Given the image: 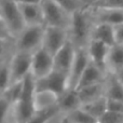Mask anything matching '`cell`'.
Instances as JSON below:
<instances>
[{"label": "cell", "instance_id": "1", "mask_svg": "<svg viewBox=\"0 0 123 123\" xmlns=\"http://www.w3.org/2000/svg\"><path fill=\"white\" fill-rule=\"evenodd\" d=\"M94 26L93 17L87 6L74 11L70 17V25L68 28L69 38L77 48L86 47L91 39V32Z\"/></svg>", "mask_w": 123, "mask_h": 123}, {"label": "cell", "instance_id": "2", "mask_svg": "<svg viewBox=\"0 0 123 123\" xmlns=\"http://www.w3.org/2000/svg\"><path fill=\"white\" fill-rule=\"evenodd\" d=\"M36 87L35 79L28 74L23 79L22 92L17 102L13 106V116L16 123H27L37 112L36 110Z\"/></svg>", "mask_w": 123, "mask_h": 123}, {"label": "cell", "instance_id": "3", "mask_svg": "<svg viewBox=\"0 0 123 123\" xmlns=\"http://www.w3.org/2000/svg\"><path fill=\"white\" fill-rule=\"evenodd\" d=\"M44 25H26L14 39V51L34 53L42 47Z\"/></svg>", "mask_w": 123, "mask_h": 123}, {"label": "cell", "instance_id": "4", "mask_svg": "<svg viewBox=\"0 0 123 123\" xmlns=\"http://www.w3.org/2000/svg\"><path fill=\"white\" fill-rule=\"evenodd\" d=\"M44 26H53L68 29L71 13L58 4L55 0H42L40 3Z\"/></svg>", "mask_w": 123, "mask_h": 123}, {"label": "cell", "instance_id": "5", "mask_svg": "<svg viewBox=\"0 0 123 123\" xmlns=\"http://www.w3.org/2000/svg\"><path fill=\"white\" fill-rule=\"evenodd\" d=\"M0 16L6 23L14 40L26 26L19 11L18 3L15 0H0Z\"/></svg>", "mask_w": 123, "mask_h": 123}, {"label": "cell", "instance_id": "6", "mask_svg": "<svg viewBox=\"0 0 123 123\" xmlns=\"http://www.w3.org/2000/svg\"><path fill=\"white\" fill-rule=\"evenodd\" d=\"M36 92H50L56 97L68 89V74L53 69L45 77L35 80Z\"/></svg>", "mask_w": 123, "mask_h": 123}, {"label": "cell", "instance_id": "7", "mask_svg": "<svg viewBox=\"0 0 123 123\" xmlns=\"http://www.w3.org/2000/svg\"><path fill=\"white\" fill-rule=\"evenodd\" d=\"M31 53L14 51L9 61L10 66V85L21 82L30 72Z\"/></svg>", "mask_w": 123, "mask_h": 123}, {"label": "cell", "instance_id": "8", "mask_svg": "<svg viewBox=\"0 0 123 123\" xmlns=\"http://www.w3.org/2000/svg\"><path fill=\"white\" fill-rule=\"evenodd\" d=\"M54 69L53 55L50 54L43 47L35 51L31 55L30 74L35 80L45 77Z\"/></svg>", "mask_w": 123, "mask_h": 123}, {"label": "cell", "instance_id": "9", "mask_svg": "<svg viewBox=\"0 0 123 123\" xmlns=\"http://www.w3.org/2000/svg\"><path fill=\"white\" fill-rule=\"evenodd\" d=\"M69 39V31L66 28L45 26L42 47L52 55H55Z\"/></svg>", "mask_w": 123, "mask_h": 123}, {"label": "cell", "instance_id": "10", "mask_svg": "<svg viewBox=\"0 0 123 123\" xmlns=\"http://www.w3.org/2000/svg\"><path fill=\"white\" fill-rule=\"evenodd\" d=\"M89 63L90 57L86 48H77L76 55H74L69 74H68V89H76L77 87V84Z\"/></svg>", "mask_w": 123, "mask_h": 123}, {"label": "cell", "instance_id": "11", "mask_svg": "<svg viewBox=\"0 0 123 123\" xmlns=\"http://www.w3.org/2000/svg\"><path fill=\"white\" fill-rule=\"evenodd\" d=\"M76 50L77 47L74 44V42L69 38L67 42L60 49V51L53 56L54 69L62 72L69 74V70L71 68L74 55H76Z\"/></svg>", "mask_w": 123, "mask_h": 123}, {"label": "cell", "instance_id": "12", "mask_svg": "<svg viewBox=\"0 0 123 123\" xmlns=\"http://www.w3.org/2000/svg\"><path fill=\"white\" fill-rule=\"evenodd\" d=\"M89 8L94 23H105L112 26L123 24V9L92 8V6Z\"/></svg>", "mask_w": 123, "mask_h": 123}, {"label": "cell", "instance_id": "13", "mask_svg": "<svg viewBox=\"0 0 123 123\" xmlns=\"http://www.w3.org/2000/svg\"><path fill=\"white\" fill-rule=\"evenodd\" d=\"M86 51L89 54L90 61L96 65L98 68L107 72L106 63H107V56H108L110 47L105 43L100 42V41L94 40V39H90V41L86 44ZM108 74V72H107Z\"/></svg>", "mask_w": 123, "mask_h": 123}, {"label": "cell", "instance_id": "14", "mask_svg": "<svg viewBox=\"0 0 123 123\" xmlns=\"http://www.w3.org/2000/svg\"><path fill=\"white\" fill-rule=\"evenodd\" d=\"M107 72L98 68L96 65H94L91 61H90L89 65L86 66L85 70L83 71L82 76H81L80 80H79L78 84H77L76 89H80L83 86H87V85L96 84V83L105 82L107 78Z\"/></svg>", "mask_w": 123, "mask_h": 123}, {"label": "cell", "instance_id": "15", "mask_svg": "<svg viewBox=\"0 0 123 123\" xmlns=\"http://www.w3.org/2000/svg\"><path fill=\"white\" fill-rule=\"evenodd\" d=\"M25 25H44L40 3H18Z\"/></svg>", "mask_w": 123, "mask_h": 123}, {"label": "cell", "instance_id": "16", "mask_svg": "<svg viewBox=\"0 0 123 123\" xmlns=\"http://www.w3.org/2000/svg\"><path fill=\"white\" fill-rule=\"evenodd\" d=\"M91 39L100 41L109 47H112L117 43L115 26L105 23H94L93 29L91 32Z\"/></svg>", "mask_w": 123, "mask_h": 123}, {"label": "cell", "instance_id": "17", "mask_svg": "<svg viewBox=\"0 0 123 123\" xmlns=\"http://www.w3.org/2000/svg\"><path fill=\"white\" fill-rule=\"evenodd\" d=\"M57 107L62 115H66L69 111L81 107V103L79 99L78 92L76 89H67L57 98Z\"/></svg>", "mask_w": 123, "mask_h": 123}, {"label": "cell", "instance_id": "18", "mask_svg": "<svg viewBox=\"0 0 123 123\" xmlns=\"http://www.w3.org/2000/svg\"><path fill=\"white\" fill-rule=\"evenodd\" d=\"M106 68L108 74H117L123 69V44L116 43L110 47L107 56Z\"/></svg>", "mask_w": 123, "mask_h": 123}, {"label": "cell", "instance_id": "19", "mask_svg": "<svg viewBox=\"0 0 123 123\" xmlns=\"http://www.w3.org/2000/svg\"><path fill=\"white\" fill-rule=\"evenodd\" d=\"M78 92L79 99H80L81 106L87 103H91L100 97L105 96V82L96 83V84L87 85L80 89H76Z\"/></svg>", "mask_w": 123, "mask_h": 123}, {"label": "cell", "instance_id": "20", "mask_svg": "<svg viewBox=\"0 0 123 123\" xmlns=\"http://www.w3.org/2000/svg\"><path fill=\"white\" fill-rule=\"evenodd\" d=\"M105 96L109 99L123 102V85L117 74H108L105 80Z\"/></svg>", "mask_w": 123, "mask_h": 123}, {"label": "cell", "instance_id": "21", "mask_svg": "<svg viewBox=\"0 0 123 123\" xmlns=\"http://www.w3.org/2000/svg\"><path fill=\"white\" fill-rule=\"evenodd\" d=\"M64 120L68 123H97L98 121L92 117L89 112L84 110L82 107L69 111L64 115Z\"/></svg>", "mask_w": 123, "mask_h": 123}, {"label": "cell", "instance_id": "22", "mask_svg": "<svg viewBox=\"0 0 123 123\" xmlns=\"http://www.w3.org/2000/svg\"><path fill=\"white\" fill-rule=\"evenodd\" d=\"M81 107L98 121V119L107 111V98L106 96H104L91 103L82 105Z\"/></svg>", "mask_w": 123, "mask_h": 123}, {"label": "cell", "instance_id": "23", "mask_svg": "<svg viewBox=\"0 0 123 123\" xmlns=\"http://www.w3.org/2000/svg\"><path fill=\"white\" fill-rule=\"evenodd\" d=\"M58 112H60V110H58L57 104H56L54 106L50 107V108L38 110L27 123H47L51 118H53Z\"/></svg>", "mask_w": 123, "mask_h": 123}, {"label": "cell", "instance_id": "24", "mask_svg": "<svg viewBox=\"0 0 123 123\" xmlns=\"http://www.w3.org/2000/svg\"><path fill=\"white\" fill-rule=\"evenodd\" d=\"M13 106V103L4 93L0 96V123H6L12 112Z\"/></svg>", "mask_w": 123, "mask_h": 123}, {"label": "cell", "instance_id": "25", "mask_svg": "<svg viewBox=\"0 0 123 123\" xmlns=\"http://www.w3.org/2000/svg\"><path fill=\"white\" fill-rule=\"evenodd\" d=\"M10 57L6 60V62L2 65V68L0 69V90L3 93L10 86V66H9Z\"/></svg>", "mask_w": 123, "mask_h": 123}, {"label": "cell", "instance_id": "26", "mask_svg": "<svg viewBox=\"0 0 123 123\" xmlns=\"http://www.w3.org/2000/svg\"><path fill=\"white\" fill-rule=\"evenodd\" d=\"M55 1L69 13H72L74 11L83 8L87 4V2H84L83 0H55Z\"/></svg>", "mask_w": 123, "mask_h": 123}, {"label": "cell", "instance_id": "27", "mask_svg": "<svg viewBox=\"0 0 123 123\" xmlns=\"http://www.w3.org/2000/svg\"><path fill=\"white\" fill-rule=\"evenodd\" d=\"M14 52V40L0 39V60L8 58Z\"/></svg>", "mask_w": 123, "mask_h": 123}, {"label": "cell", "instance_id": "28", "mask_svg": "<svg viewBox=\"0 0 123 123\" xmlns=\"http://www.w3.org/2000/svg\"><path fill=\"white\" fill-rule=\"evenodd\" d=\"M98 123H123V113L107 110L98 119Z\"/></svg>", "mask_w": 123, "mask_h": 123}, {"label": "cell", "instance_id": "29", "mask_svg": "<svg viewBox=\"0 0 123 123\" xmlns=\"http://www.w3.org/2000/svg\"><path fill=\"white\" fill-rule=\"evenodd\" d=\"M107 110L123 113V102L116 100V99H109V98H107Z\"/></svg>", "mask_w": 123, "mask_h": 123}, {"label": "cell", "instance_id": "30", "mask_svg": "<svg viewBox=\"0 0 123 123\" xmlns=\"http://www.w3.org/2000/svg\"><path fill=\"white\" fill-rule=\"evenodd\" d=\"M0 39H3V40H13L12 36H11L10 31H9L3 19L1 18V16H0Z\"/></svg>", "mask_w": 123, "mask_h": 123}, {"label": "cell", "instance_id": "31", "mask_svg": "<svg viewBox=\"0 0 123 123\" xmlns=\"http://www.w3.org/2000/svg\"><path fill=\"white\" fill-rule=\"evenodd\" d=\"M115 32H116V42L123 44V24L115 26Z\"/></svg>", "mask_w": 123, "mask_h": 123}, {"label": "cell", "instance_id": "32", "mask_svg": "<svg viewBox=\"0 0 123 123\" xmlns=\"http://www.w3.org/2000/svg\"><path fill=\"white\" fill-rule=\"evenodd\" d=\"M17 3H41L42 0H15Z\"/></svg>", "mask_w": 123, "mask_h": 123}, {"label": "cell", "instance_id": "33", "mask_svg": "<svg viewBox=\"0 0 123 123\" xmlns=\"http://www.w3.org/2000/svg\"><path fill=\"white\" fill-rule=\"evenodd\" d=\"M117 77H118V79H119L120 82H121L122 85H123V69H122L120 72H118V74H117Z\"/></svg>", "mask_w": 123, "mask_h": 123}, {"label": "cell", "instance_id": "34", "mask_svg": "<svg viewBox=\"0 0 123 123\" xmlns=\"http://www.w3.org/2000/svg\"><path fill=\"white\" fill-rule=\"evenodd\" d=\"M97 1H100V0H87V4H92V3H95Z\"/></svg>", "mask_w": 123, "mask_h": 123}, {"label": "cell", "instance_id": "35", "mask_svg": "<svg viewBox=\"0 0 123 123\" xmlns=\"http://www.w3.org/2000/svg\"><path fill=\"white\" fill-rule=\"evenodd\" d=\"M9 58V57H8ZM8 58H4V60H0V69L2 68V65H3V63L6 62V60H8Z\"/></svg>", "mask_w": 123, "mask_h": 123}, {"label": "cell", "instance_id": "36", "mask_svg": "<svg viewBox=\"0 0 123 123\" xmlns=\"http://www.w3.org/2000/svg\"><path fill=\"white\" fill-rule=\"evenodd\" d=\"M2 94H3V92H2V91H1V90H0V96H1V95H2Z\"/></svg>", "mask_w": 123, "mask_h": 123}, {"label": "cell", "instance_id": "37", "mask_svg": "<svg viewBox=\"0 0 123 123\" xmlns=\"http://www.w3.org/2000/svg\"><path fill=\"white\" fill-rule=\"evenodd\" d=\"M63 123H68V122H66V121H65V120H63Z\"/></svg>", "mask_w": 123, "mask_h": 123}, {"label": "cell", "instance_id": "38", "mask_svg": "<svg viewBox=\"0 0 123 123\" xmlns=\"http://www.w3.org/2000/svg\"><path fill=\"white\" fill-rule=\"evenodd\" d=\"M97 123H98V122H97Z\"/></svg>", "mask_w": 123, "mask_h": 123}]
</instances>
